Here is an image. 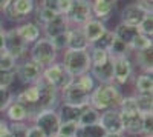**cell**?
<instances>
[{
  "label": "cell",
  "instance_id": "15",
  "mask_svg": "<svg viewBox=\"0 0 153 137\" xmlns=\"http://www.w3.org/2000/svg\"><path fill=\"white\" fill-rule=\"evenodd\" d=\"M3 114H5V120H8V122H23V123H28L31 120L32 111L26 105H23V103L17 102L16 99H12V102L3 111Z\"/></svg>",
  "mask_w": 153,
  "mask_h": 137
},
{
  "label": "cell",
  "instance_id": "22",
  "mask_svg": "<svg viewBox=\"0 0 153 137\" xmlns=\"http://www.w3.org/2000/svg\"><path fill=\"white\" fill-rule=\"evenodd\" d=\"M115 0H91L92 6V16L98 20H106L112 16V12L115 11Z\"/></svg>",
  "mask_w": 153,
  "mask_h": 137
},
{
  "label": "cell",
  "instance_id": "57",
  "mask_svg": "<svg viewBox=\"0 0 153 137\" xmlns=\"http://www.w3.org/2000/svg\"><path fill=\"white\" fill-rule=\"evenodd\" d=\"M141 137H152V135H141Z\"/></svg>",
  "mask_w": 153,
  "mask_h": 137
},
{
  "label": "cell",
  "instance_id": "32",
  "mask_svg": "<svg viewBox=\"0 0 153 137\" xmlns=\"http://www.w3.org/2000/svg\"><path fill=\"white\" fill-rule=\"evenodd\" d=\"M113 40H115V34H113V31H110V29H106L103 34H101L98 39L91 45V46H94V48H100V49H104V51H109V48H110V45L113 43Z\"/></svg>",
  "mask_w": 153,
  "mask_h": 137
},
{
  "label": "cell",
  "instance_id": "13",
  "mask_svg": "<svg viewBox=\"0 0 153 137\" xmlns=\"http://www.w3.org/2000/svg\"><path fill=\"white\" fill-rule=\"evenodd\" d=\"M100 125L104 128L106 132H118L124 134L123 129V120H121V113L118 108L115 109H107L100 114Z\"/></svg>",
  "mask_w": 153,
  "mask_h": 137
},
{
  "label": "cell",
  "instance_id": "28",
  "mask_svg": "<svg viewBox=\"0 0 153 137\" xmlns=\"http://www.w3.org/2000/svg\"><path fill=\"white\" fill-rule=\"evenodd\" d=\"M106 131L100 123H94V125H84V126H78L75 137H104Z\"/></svg>",
  "mask_w": 153,
  "mask_h": 137
},
{
  "label": "cell",
  "instance_id": "8",
  "mask_svg": "<svg viewBox=\"0 0 153 137\" xmlns=\"http://www.w3.org/2000/svg\"><path fill=\"white\" fill-rule=\"evenodd\" d=\"M135 77V65L130 56L113 59V83L117 86H124Z\"/></svg>",
  "mask_w": 153,
  "mask_h": 137
},
{
  "label": "cell",
  "instance_id": "1",
  "mask_svg": "<svg viewBox=\"0 0 153 137\" xmlns=\"http://www.w3.org/2000/svg\"><path fill=\"white\" fill-rule=\"evenodd\" d=\"M123 91L115 83H98L89 97V106L103 113L107 109L118 108L123 100Z\"/></svg>",
  "mask_w": 153,
  "mask_h": 137
},
{
  "label": "cell",
  "instance_id": "54",
  "mask_svg": "<svg viewBox=\"0 0 153 137\" xmlns=\"http://www.w3.org/2000/svg\"><path fill=\"white\" fill-rule=\"evenodd\" d=\"M9 2H11V0H0V11H2V9H3V8H5L8 3H9Z\"/></svg>",
  "mask_w": 153,
  "mask_h": 137
},
{
  "label": "cell",
  "instance_id": "11",
  "mask_svg": "<svg viewBox=\"0 0 153 137\" xmlns=\"http://www.w3.org/2000/svg\"><path fill=\"white\" fill-rule=\"evenodd\" d=\"M121 120H123V129L126 135L132 137H141L143 135V113L138 109L132 111H120Z\"/></svg>",
  "mask_w": 153,
  "mask_h": 137
},
{
  "label": "cell",
  "instance_id": "30",
  "mask_svg": "<svg viewBox=\"0 0 153 137\" xmlns=\"http://www.w3.org/2000/svg\"><path fill=\"white\" fill-rule=\"evenodd\" d=\"M139 113H153V94H133Z\"/></svg>",
  "mask_w": 153,
  "mask_h": 137
},
{
  "label": "cell",
  "instance_id": "55",
  "mask_svg": "<svg viewBox=\"0 0 153 137\" xmlns=\"http://www.w3.org/2000/svg\"><path fill=\"white\" fill-rule=\"evenodd\" d=\"M0 31H3V25H2V22H0Z\"/></svg>",
  "mask_w": 153,
  "mask_h": 137
},
{
  "label": "cell",
  "instance_id": "39",
  "mask_svg": "<svg viewBox=\"0 0 153 137\" xmlns=\"http://www.w3.org/2000/svg\"><path fill=\"white\" fill-rule=\"evenodd\" d=\"M76 131H78V123H74V122L60 123V128H58V134L57 135H61V137H75Z\"/></svg>",
  "mask_w": 153,
  "mask_h": 137
},
{
  "label": "cell",
  "instance_id": "18",
  "mask_svg": "<svg viewBox=\"0 0 153 137\" xmlns=\"http://www.w3.org/2000/svg\"><path fill=\"white\" fill-rule=\"evenodd\" d=\"M147 16V12L143 11L135 2L129 3L127 6H124V9L121 11V23H126L129 26H139V23L144 20V17Z\"/></svg>",
  "mask_w": 153,
  "mask_h": 137
},
{
  "label": "cell",
  "instance_id": "48",
  "mask_svg": "<svg viewBox=\"0 0 153 137\" xmlns=\"http://www.w3.org/2000/svg\"><path fill=\"white\" fill-rule=\"evenodd\" d=\"M40 5L45 6V8H48V9H52L54 12H57V14H58V0H42Z\"/></svg>",
  "mask_w": 153,
  "mask_h": 137
},
{
  "label": "cell",
  "instance_id": "47",
  "mask_svg": "<svg viewBox=\"0 0 153 137\" xmlns=\"http://www.w3.org/2000/svg\"><path fill=\"white\" fill-rule=\"evenodd\" d=\"M143 11H146L147 14H153V8H152V0H136L135 2Z\"/></svg>",
  "mask_w": 153,
  "mask_h": 137
},
{
  "label": "cell",
  "instance_id": "52",
  "mask_svg": "<svg viewBox=\"0 0 153 137\" xmlns=\"http://www.w3.org/2000/svg\"><path fill=\"white\" fill-rule=\"evenodd\" d=\"M6 125H8V120H5V119H0V132H2V129H3Z\"/></svg>",
  "mask_w": 153,
  "mask_h": 137
},
{
  "label": "cell",
  "instance_id": "12",
  "mask_svg": "<svg viewBox=\"0 0 153 137\" xmlns=\"http://www.w3.org/2000/svg\"><path fill=\"white\" fill-rule=\"evenodd\" d=\"M60 97L65 103L86 106V105H89V97H91V94H89L86 90H83L81 86L74 80L65 91L60 93Z\"/></svg>",
  "mask_w": 153,
  "mask_h": 137
},
{
  "label": "cell",
  "instance_id": "5",
  "mask_svg": "<svg viewBox=\"0 0 153 137\" xmlns=\"http://www.w3.org/2000/svg\"><path fill=\"white\" fill-rule=\"evenodd\" d=\"M45 82L51 83L54 88L60 93H63L68 86L74 82V76L65 69V66L61 65V62H54L48 66L43 68V77H42Z\"/></svg>",
  "mask_w": 153,
  "mask_h": 137
},
{
  "label": "cell",
  "instance_id": "50",
  "mask_svg": "<svg viewBox=\"0 0 153 137\" xmlns=\"http://www.w3.org/2000/svg\"><path fill=\"white\" fill-rule=\"evenodd\" d=\"M5 49V29L0 31V51Z\"/></svg>",
  "mask_w": 153,
  "mask_h": 137
},
{
  "label": "cell",
  "instance_id": "44",
  "mask_svg": "<svg viewBox=\"0 0 153 137\" xmlns=\"http://www.w3.org/2000/svg\"><path fill=\"white\" fill-rule=\"evenodd\" d=\"M143 135L153 137V113L143 114Z\"/></svg>",
  "mask_w": 153,
  "mask_h": 137
},
{
  "label": "cell",
  "instance_id": "26",
  "mask_svg": "<svg viewBox=\"0 0 153 137\" xmlns=\"http://www.w3.org/2000/svg\"><path fill=\"white\" fill-rule=\"evenodd\" d=\"M138 28L136 26H129V25H126V23H118L117 25V28L113 29V34H115V39H118L121 40L123 43H126L127 46H129L132 43V40L136 37L138 34Z\"/></svg>",
  "mask_w": 153,
  "mask_h": 137
},
{
  "label": "cell",
  "instance_id": "59",
  "mask_svg": "<svg viewBox=\"0 0 153 137\" xmlns=\"http://www.w3.org/2000/svg\"><path fill=\"white\" fill-rule=\"evenodd\" d=\"M115 2H117V0H115Z\"/></svg>",
  "mask_w": 153,
  "mask_h": 137
},
{
  "label": "cell",
  "instance_id": "14",
  "mask_svg": "<svg viewBox=\"0 0 153 137\" xmlns=\"http://www.w3.org/2000/svg\"><path fill=\"white\" fill-rule=\"evenodd\" d=\"M69 28H71V25H69L66 16L57 14L52 20H49L48 23L42 25V34H43V37H46V39L52 40L54 37L68 32Z\"/></svg>",
  "mask_w": 153,
  "mask_h": 137
},
{
  "label": "cell",
  "instance_id": "16",
  "mask_svg": "<svg viewBox=\"0 0 153 137\" xmlns=\"http://www.w3.org/2000/svg\"><path fill=\"white\" fill-rule=\"evenodd\" d=\"M89 72L97 83H113V59L109 57L103 63L92 65Z\"/></svg>",
  "mask_w": 153,
  "mask_h": 137
},
{
  "label": "cell",
  "instance_id": "49",
  "mask_svg": "<svg viewBox=\"0 0 153 137\" xmlns=\"http://www.w3.org/2000/svg\"><path fill=\"white\" fill-rule=\"evenodd\" d=\"M28 137H46L42 129H38L35 125H29L28 126Z\"/></svg>",
  "mask_w": 153,
  "mask_h": 137
},
{
  "label": "cell",
  "instance_id": "41",
  "mask_svg": "<svg viewBox=\"0 0 153 137\" xmlns=\"http://www.w3.org/2000/svg\"><path fill=\"white\" fill-rule=\"evenodd\" d=\"M12 99H14V93L9 88H0V113L6 109V106L12 102Z\"/></svg>",
  "mask_w": 153,
  "mask_h": 137
},
{
  "label": "cell",
  "instance_id": "36",
  "mask_svg": "<svg viewBox=\"0 0 153 137\" xmlns=\"http://www.w3.org/2000/svg\"><path fill=\"white\" fill-rule=\"evenodd\" d=\"M76 83H78L83 90H86L89 94H91L92 91H94V88L97 86V82H95V79L91 76V72H86V74H81V76H78V77H75L74 79Z\"/></svg>",
  "mask_w": 153,
  "mask_h": 137
},
{
  "label": "cell",
  "instance_id": "4",
  "mask_svg": "<svg viewBox=\"0 0 153 137\" xmlns=\"http://www.w3.org/2000/svg\"><path fill=\"white\" fill-rule=\"evenodd\" d=\"M29 122L31 125H35L38 129H42V132L46 137H55L58 134V128L61 123L57 109H42L32 113Z\"/></svg>",
  "mask_w": 153,
  "mask_h": 137
},
{
  "label": "cell",
  "instance_id": "53",
  "mask_svg": "<svg viewBox=\"0 0 153 137\" xmlns=\"http://www.w3.org/2000/svg\"><path fill=\"white\" fill-rule=\"evenodd\" d=\"M104 137H123V134H118V132H106Z\"/></svg>",
  "mask_w": 153,
  "mask_h": 137
},
{
  "label": "cell",
  "instance_id": "3",
  "mask_svg": "<svg viewBox=\"0 0 153 137\" xmlns=\"http://www.w3.org/2000/svg\"><path fill=\"white\" fill-rule=\"evenodd\" d=\"M28 51H29V59L34 60L35 63L42 65L43 68L57 62V57H58V51L52 45V42L43 35L31 45V48Z\"/></svg>",
  "mask_w": 153,
  "mask_h": 137
},
{
  "label": "cell",
  "instance_id": "21",
  "mask_svg": "<svg viewBox=\"0 0 153 137\" xmlns=\"http://www.w3.org/2000/svg\"><path fill=\"white\" fill-rule=\"evenodd\" d=\"M83 32H84V37H86V40L89 42V46H91L98 37L103 34L107 28H106V25L103 20H98V19H91L89 22H86L83 26H81Z\"/></svg>",
  "mask_w": 153,
  "mask_h": 137
},
{
  "label": "cell",
  "instance_id": "37",
  "mask_svg": "<svg viewBox=\"0 0 153 137\" xmlns=\"http://www.w3.org/2000/svg\"><path fill=\"white\" fill-rule=\"evenodd\" d=\"M17 59H14L11 54H8L5 49L0 51V69L3 71H14L17 66Z\"/></svg>",
  "mask_w": 153,
  "mask_h": 137
},
{
  "label": "cell",
  "instance_id": "29",
  "mask_svg": "<svg viewBox=\"0 0 153 137\" xmlns=\"http://www.w3.org/2000/svg\"><path fill=\"white\" fill-rule=\"evenodd\" d=\"M100 114L97 109H94L92 106H84L83 113L80 116V120H78V126H84V125H94V123H98L100 122Z\"/></svg>",
  "mask_w": 153,
  "mask_h": 137
},
{
  "label": "cell",
  "instance_id": "25",
  "mask_svg": "<svg viewBox=\"0 0 153 137\" xmlns=\"http://www.w3.org/2000/svg\"><path fill=\"white\" fill-rule=\"evenodd\" d=\"M135 94H153V77L152 72H139L133 77Z\"/></svg>",
  "mask_w": 153,
  "mask_h": 137
},
{
  "label": "cell",
  "instance_id": "23",
  "mask_svg": "<svg viewBox=\"0 0 153 137\" xmlns=\"http://www.w3.org/2000/svg\"><path fill=\"white\" fill-rule=\"evenodd\" d=\"M89 42L86 40L81 26H71L68 31V49H87Z\"/></svg>",
  "mask_w": 153,
  "mask_h": 137
},
{
  "label": "cell",
  "instance_id": "24",
  "mask_svg": "<svg viewBox=\"0 0 153 137\" xmlns=\"http://www.w3.org/2000/svg\"><path fill=\"white\" fill-rule=\"evenodd\" d=\"M133 65L141 69V72H152L153 71V46L136 51Z\"/></svg>",
  "mask_w": 153,
  "mask_h": 137
},
{
  "label": "cell",
  "instance_id": "31",
  "mask_svg": "<svg viewBox=\"0 0 153 137\" xmlns=\"http://www.w3.org/2000/svg\"><path fill=\"white\" fill-rule=\"evenodd\" d=\"M150 46H153L152 37H147L141 32H138L136 37L132 40V43L129 45V49H130V53H136V51H141V49L150 48Z\"/></svg>",
  "mask_w": 153,
  "mask_h": 137
},
{
  "label": "cell",
  "instance_id": "2",
  "mask_svg": "<svg viewBox=\"0 0 153 137\" xmlns=\"http://www.w3.org/2000/svg\"><path fill=\"white\" fill-rule=\"evenodd\" d=\"M61 65L74 77L89 72L92 66L87 49H66V51H63Z\"/></svg>",
  "mask_w": 153,
  "mask_h": 137
},
{
  "label": "cell",
  "instance_id": "33",
  "mask_svg": "<svg viewBox=\"0 0 153 137\" xmlns=\"http://www.w3.org/2000/svg\"><path fill=\"white\" fill-rule=\"evenodd\" d=\"M107 53H109V56H110L112 59H117V57L130 56V49H129V46H127L126 43H123V42L118 40V39H115L113 43L110 45V48H109Z\"/></svg>",
  "mask_w": 153,
  "mask_h": 137
},
{
  "label": "cell",
  "instance_id": "9",
  "mask_svg": "<svg viewBox=\"0 0 153 137\" xmlns=\"http://www.w3.org/2000/svg\"><path fill=\"white\" fill-rule=\"evenodd\" d=\"M66 19L71 26H83L86 22L94 19L91 0H72V5L66 14Z\"/></svg>",
  "mask_w": 153,
  "mask_h": 137
},
{
  "label": "cell",
  "instance_id": "45",
  "mask_svg": "<svg viewBox=\"0 0 153 137\" xmlns=\"http://www.w3.org/2000/svg\"><path fill=\"white\" fill-rule=\"evenodd\" d=\"M51 42H52V45L55 46V49H57L58 53L60 51H66V49H68V32L54 37Z\"/></svg>",
  "mask_w": 153,
  "mask_h": 137
},
{
  "label": "cell",
  "instance_id": "42",
  "mask_svg": "<svg viewBox=\"0 0 153 137\" xmlns=\"http://www.w3.org/2000/svg\"><path fill=\"white\" fill-rule=\"evenodd\" d=\"M14 82H16L14 71H3V69H0V88H11Z\"/></svg>",
  "mask_w": 153,
  "mask_h": 137
},
{
  "label": "cell",
  "instance_id": "38",
  "mask_svg": "<svg viewBox=\"0 0 153 137\" xmlns=\"http://www.w3.org/2000/svg\"><path fill=\"white\" fill-rule=\"evenodd\" d=\"M28 123L23 122H8V128L12 137H28Z\"/></svg>",
  "mask_w": 153,
  "mask_h": 137
},
{
  "label": "cell",
  "instance_id": "43",
  "mask_svg": "<svg viewBox=\"0 0 153 137\" xmlns=\"http://www.w3.org/2000/svg\"><path fill=\"white\" fill-rule=\"evenodd\" d=\"M2 12H3V16H5V19L6 20H9V22H12V23H22L23 20L19 17V14L14 11V6H12V0L11 2L2 9Z\"/></svg>",
  "mask_w": 153,
  "mask_h": 137
},
{
  "label": "cell",
  "instance_id": "27",
  "mask_svg": "<svg viewBox=\"0 0 153 137\" xmlns=\"http://www.w3.org/2000/svg\"><path fill=\"white\" fill-rule=\"evenodd\" d=\"M12 6H14V11L19 14V17L25 22L34 14L35 0H12Z\"/></svg>",
  "mask_w": 153,
  "mask_h": 137
},
{
  "label": "cell",
  "instance_id": "58",
  "mask_svg": "<svg viewBox=\"0 0 153 137\" xmlns=\"http://www.w3.org/2000/svg\"><path fill=\"white\" fill-rule=\"evenodd\" d=\"M55 137H61V135H55Z\"/></svg>",
  "mask_w": 153,
  "mask_h": 137
},
{
  "label": "cell",
  "instance_id": "6",
  "mask_svg": "<svg viewBox=\"0 0 153 137\" xmlns=\"http://www.w3.org/2000/svg\"><path fill=\"white\" fill-rule=\"evenodd\" d=\"M37 86H38V102L32 113H37V111L42 109H57L61 100L60 91H57L52 85L45 82L43 79L37 83Z\"/></svg>",
  "mask_w": 153,
  "mask_h": 137
},
{
  "label": "cell",
  "instance_id": "7",
  "mask_svg": "<svg viewBox=\"0 0 153 137\" xmlns=\"http://www.w3.org/2000/svg\"><path fill=\"white\" fill-rule=\"evenodd\" d=\"M14 74L23 85H35L43 77V66L31 59H26L23 62H17Z\"/></svg>",
  "mask_w": 153,
  "mask_h": 137
},
{
  "label": "cell",
  "instance_id": "56",
  "mask_svg": "<svg viewBox=\"0 0 153 137\" xmlns=\"http://www.w3.org/2000/svg\"><path fill=\"white\" fill-rule=\"evenodd\" d=\"M123 137H132V135H126V134H123Z\"/></svg>",
  "mask_w": 153,
  "mask_h": 137
},
{
  "label": "cell",
  "instance_id": "10",
  "mask_svg": "<svg viewBox=\"0 0 153 137\" xmlns=\"http://www.w3.org/2000/svg\"><path fill=\"white\" fill-rule=\"evenodd\" d=\"M28 49H29V46L20 39V35L16 32V28L5 29V51L8 54H11L14 59L20 60L28 54Z\"/></svg>",
  "mask_w": 153,
  "mask_h": 137
},
{
  "label": "cell",
  "instance_id": "51",
  "mask_svg": "<svg viewBox=\"0 0 153 137\" xmlns=\"http://www.w3.org/2000/svg\"><path fill=\"white\" fill-rule=\"evenodd\" d=\"M0 137H12V134H11V131H9L8 125L2 129V132H0Z\"/></svg>",
  "mask_w": 153,
  "mask_h": 137
},
{
  "label": "cell",
  "instance_id": "19",
  "mask_svg": "<svg viewBox=\"0 0 153 137\" xmlns=\"http://www.w3.org/2000/svg\"><path fill=\"white\" fill-rule=\"evenodd\" d=\"M86 106H87V105H86ZM83 109H84V106L71 105V103L61 102V103L58 105V108H57V113H58V117H60V122H61V123H69V122L78 123Z\"/></svg>",
  "mask_w": 153,
  "mask_h": 137
},
{
  "label": "cell",
  "instance_id": "20",
  "mask_svg": "<svg viewBox=\"0 0 153 137\" xmlns=\"http://www.w3.org/2000/svg\"><path fill=\"white\" fill-rule=\"evenodd\" d=\"M14 99L17 102L26 105L28 108H31V111L35 109V105L38 102V86L35 85H25V88L20 90L17 94H14Z\"/></svg>",
  "mask_w": 153,
  "mask_h": 137
},
{
  "label": "cell",
  "instance_id": "46",
  "mask_svg": "<svg viewBox=\"0 0 153 137\" xmlns=\"http://www.w3.org/2000/svg\"><path fill=\"white\" fill-rule=\"evenodd\" d=\"M71 5H72V0H58V14L66 16L68 11L71 9Z\"/></svg>",
  "mask_w": 153,
  "mask_h": 137
},
{
  "label": "cell",
  "instance_id": "34",
  "mask_svg": "<svg viewBox=\"0 0 153 137\" xmlns=\"http://www.w3.org/2000/svg\"><path fill=\"white\" fill-rule=\"evenodd\" d=\"M34 12H35V19H37V25H45V23H48L49 20H52L55 16H57V12H54L52 9H48V8H45V6H42V5H38V6H35V9H34Z\"/></svg>",
  "mask_w": 153,
  "mask_h": 137
},
{
  "label": "cell",
  "instance_id": "35",
  "mask_svg": "<svg viewBox=\"0 0 153 137\" xmlns=\"http://www.w3.org/2000/svg\"><path fill=\"white\" fill-rule=\"evenodd\" d=\"M87 53H89V57H91V63H92V65L103 63V62H106V60L110 57L107 51H104V49H100V48H94V46H89V48H87Z\"/></svg>",
  "mask_w": 153,
  "mask_h": 137
},
{
  "label": "cell",
  "instance_id": "40",
  "mask_svg": "<svg viewBox=\"0 0 153 137\" xmlns=\"http://www.w3.org/2000/svg\"><path fill=\"white\" fill-rule=\"evenodd\" d=\"M138 31L147 37H153V14H147L144 17V20L139 23Z\"/></svg>",
  "mask_w": 153,
  "mask_h": 137
},
{
  "label": "cell",
  "instance_id": "17",
  "mask_svg": "<svg viewBox=\"0 0 153 137\" xmlns=\"http://www.w3.org/2000/svg\"><path fill=\"white\" fill-rule=\"evenodd\" d=\"M16 32L20 35V39L26 43L28 46L37 42L42 37V28L40 25H37L35 22H22L19 23V26H16Z\"/></svg>",
  "mask_w": 153,
  "mask_h": 137
}]
</instances>
